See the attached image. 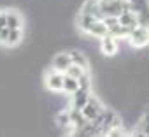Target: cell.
Returning a JSON list of instances; mask_svg holds the SVG:
<instances>
[{
  "label": "cell",
  "instance_id": "2e32d148",
  "mask_svg": "<svg viewBox=\"0 0 149 137\" xmlns=\"http://www.w3.org/2000/svg\"><path fill=\"white\" fill-rule=\"evenodd\" d=\"M21 39H23V32L21 30H9L6 46H18L21 42Z\"/></svg>",
  "mask_w": 149,
  "mask_h": 137
},
{
  "label": "cell",
  "instance_id": "52a82bcc",
  "mask_svg": "<svg viewBox=\"0 0 149 137\" xmlns=\"http://www.w3.org/2000/svg\"><path fill=\"white\" fill-rule=\"evenodd\" d=\"M6 27L9 30H21L23 27V16L18 11H6Z\"/></svg>",
  "mask_w": 149,
  "mask_h": 137
},
{
  "label": "cell",
  "instance_id": "d6986e66",
  "mask_svg": "<svg viewBox=\"0 0 149 137\" xmlns=\"http://www.w3.org/2000/svg\"><path fill=\"white\" fill-rule=\"evenodd\" d=\"M84 72H88V71H84V68H81L79 65H74V63H72V65L68 67V71L65 72V76H68V78H74V79H79V78H81Z\"/></svg>",
  "mask_w": 149,
  "mask_h": 137
},
{
  "label": "cell",
  "instance_id": "30bf717a",
  "mask_svg": "<svg viewBox=\"0 0 149 137\" xmlns=\"http://www.w3.org/2000/svg\"><path fill=\"white\" fill-rule=\"evenodd\" d=\"M118 23L123 27V28H126V30H130V32H133L137 27H139V23H137V16H135V13H132L130 9L126 11V13H123L119 18H118Z\"/></svg>",
  "mask_w": 149,
  "mask_h": 137
},
{
  "label": "cell",
  "instance_id": "ffe728a7",
  "mask_svg": "<svg viewBox=\"0 0 149 137\" xmlns=\"http://www.w3.org/2000/svg\"><path fill=\"white\" fill-rule=\"evenodd\" d=\"M77 83H79V90H83V92H90V86H91V81H90V71L84 72V74L77 79Z\"/></svg>",
  "mask_w": 149,
  "mask_h": 137
},
{
  "label": "cell",
  "instance_id": "8fae6325",
  "mask_svg": "<svg viewBox=\"0 0 149 137\" xmlns=\"http://www.w3.org/2000/svg\"><path fill=\"white\" fill-rule=\"evenodd\" d=\"M90 92H83V90H77L76 93L72 95V107L74 109H83L86 104H88V100H90Z\"/></svg>",
  "mask_w": 149,
  "mask_h": 137
},
{
  "label": "cell",
  "instance_id": "9a60e30c",
  "mask_svg": "<svg viewBox=\"0 0 149 137\" xmlns=\"http://www.w3.org/2000/svg\"><path fill=\"white\" fill-rule=\"evenodd\" d=\"M95 21H98L97 18H93V16H86V14H79V18H77V27L86 34L88 30H90V27L95 23Z\"/></svg>",
  "mask_w": 149,
  "mask_h": 137
},
{
  "label": "cell",
  "instance_id": "7c38bea8",
  "mask_svg": "<svg viewBox=\"0 0 149 137\" xmlns=\"http://www.w3.org/2000/svg\"><path fill=\"white\" fill-rule=\"evenodd\" d=\"M86 34H88V35H91V37L104 39L105 35H109V30H107V27H105V23H104V21H95V23L90 27V30H88Z\"/></svg>",
  "mask_w": 149,
  "mask_h": 137
},
{
  "label": "cell",
  "instance_id": "7a4b0ae2",
  "mask_svg": "<svg viewBox=\"0 0 149 137\" xmlns=\"http://www.w3.org/2000/svg\"><path fill=\"white\" fill-rule=\"evenodd\" d=\"M128 42H130V46L135 48V49H142V48L149 46V28L137 27V28L130 34Z\"/></svg>",
  "mask_w": 149,
  "mask_h": 137
},
{
  "label": "cell",
  "instance_id": "ac0fdd59",
  "mask_svg": "<svg viewBox=\"0 0 149 137\" xmlns=\"http://www.w3.org/2000/svg\"><path fill=\"white\" fill-rule=\"evenodd\" d=\"M149 6V0H128V7H130V11L132 13H139V11H142V9H146Z\"/></svg>",
  "mask_w": 149,
  "mask_h": 137
},
{
  "label": "cell",
  "instance_id": "3957f363",
  "mask_svg": "<svg viewBox=\"0 0 149 137\" xmlns=\"http://www.w3.org/2000/svg\"><path fill=\"white\" fill-rule=\"evenodd\" d=\"M81 113H83V116H84L88 121H95V120H98V118H100V114L104 113V107H102V104H100V100H98V99L90 97L88 104L81 109Z\"/></svg>",
  "mask_w": 149,
  "mask_h": 137
},
{
  "label": "cell",
  "instance_id": "44dd1931",
  "mask_svg": "<svg viewBox=\"0 0 149 137\" xmlns=\"http://www.w3.org/2000/svg\"><path fill=\"white\" fill-rule=\"evenodd\" d=\"M56 121H58L61 127H70V116H68V111L60 113V114L56 116Z\"/></svg>",
  "mask_w": 149,
  "mask_h": 137
},
{
  "label": "cell",
  "instance_id": "e0dca14e",
  "mask_svg": "<svg viewBox=\"0 0 149 137\" xmlns=\"http://www.w3.org/2000/svg\"><path fill=\"white\" fill-rule=\"evenodd\" d=\"M135 16H137V23H139V27L149 28V6H147L146 9L139 11V13H137Z\"/></svg>",
  "mask_w": 149,
  "mask_h": 137
},
{
  "label": "cell",
  "instance_id": "277c9868",
  "mask_svg": "<svg viewBox=\"0 0 149 137\" xmlns=\"http://www.w3.org/2000/svg\"><path fill=\"white\" fill-rule=\"evenodd\" d=\"M63 78H65V74H60V72L51 68L46 74V88L49 92H54V93L63 92Z\"/></svg>",
  "mask_w": 149,
  "mask_h": 137
},
{
  "label": "cell",
  "instance_id": "5b68a950",
  "mask_svg": "<svg viewBox=\"0 0 149 137\" xmlns=\"http://www.w3.org/2000/svg\"><path fill=\"white\" fill-rule=\"evenodd\" d=\"M72 65V60H70V55L68 53H58L54 58H53V63H51V68L60 74H65L68 71V67Z\"/></svg>",
  "mask_w": 149,
  "mask_h": 137
},
{
  "label": "cell",
  "instance_id": "5bb4252c",
  "mask_svg": "<svg viewBox=\"0 0 149 137\" xmlns=\"http://www.w3.org/2000/svg\"><path fill=\"white\" fill-rule=\"evenodd\" d=\"M79 90V83H77V79H74V78H68V76H65L63 78V92L67 93V95H74Z\"/></svg>",
  "mask_w": 149,
  "mask_h": 137
},
{
  "label": "cell",
  "instance_id": "8992f818",
  "mask_svg": "<svg viewBox=\"0 0 149 137\" xmlns=\"http://www.w3.org/2000/svg\"><path fill=\"white\" fill-rule=\"evenodd\" d=\"M100 49L105 56H114L119 51V42L116 37L112 35H105L104 39H100Z\"/></svg>",
  "mask_w": 149,
  "mask_h": 137
},
{
  "label": "cell",
  "instance_id": "4fadbf2b",
  "mask_svg": "<svg viewBox=\"0 0 149 137\" xmlns=\"http://www.w3.org/2000/svg\"><path fill=\"white\" fill-rule=\"evenodd\" d=\"M68 55H70V60H72V63H74V65H79L81 68L88 71L90 62H88V58H86V56H84L81 51H70Z\"/></svg>",
  "mask_w": 149,
  "mask_h": 137
},
{
  "label": "cell",
  "instance_id": "9c48e42d",
  "mask_svg": "<svg viewBox=\"0 0 149 137\" xmlns=\"http://www.w3.org/2000/svg\"><path fill=\"white\" fill-rule=\"evenodd\" d=\"M81 14L93 16L98 21H104V18L100 14V9H98V0H86V2L83 4V7H81Z\"/></svg>",
  "mask_w": 149,
  "mask_h": 137
},
{
  "label": "cell",
  "instance_id": "6da1fadb",
  "mask_svg": "<svg viewBox=\"0 0 149 137\" xmlns=\"http://www.w3.org/2000/svg\"><path fill=\"white\" fill-rule=\"evenodd\" d=\"M98 9L102 18H119L130 7L128 0H98Z\"/></svg>",
  "mask_w": 149,
  "mask_h": 137
},
{
  "label": "cell",
  "instance_id": "ba28073f",
  "mask_svg": "<svg viewBox=\"0 0 149 137\" xmlns=\"http://www.w3.org/2000/svg\"><path fill=\"white\" fill-rule=\"evenodd\" d=\"M68 116H70V127L74 128V132H77V130H81L86 123H88V120L83 116V113H81V109H70L68 111Z\"/></svg>",
  "mask_w": 149,
  "mask_h": 137
}]
</instances>
